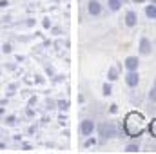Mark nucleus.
Wrapping results in <instances>:
<instances>
[{
	"instance_id": "f257e3e1",
	"label": "nucleus",
	"mask_w": 156,
	"mask_h": 154,
	"mask_svg": "<svg viewBox=\"0 0 156 154\" xmlns=\"http://www.w3.org/2000/svg\"><path fill=\"white\" fill-rule=\"evenodd\" d=\"M122 129H123L125 136H129V138H133V140L140 138V136L145 132V129H147V127H145L144 114H140V113H136V111L127 113V114H125V118H123Z\"/></svg>"
},
{
	"instance_id": "f03ea898",
	"label": "nucleus",
	"mask_w": 156,
	"mask_h": 154,
	"mask_svg": "<svg viewBox=\"0 0 156 154\" xmlns=\"http://www.w3.org/2000/svg\"><path fill=\"white\" fill-rule=\"evenodd\" d=\"M98 132V143H107L109 140L118 138V127L115 121H102L96 125Z\"/></svg>"
},
{
	"instance_id": "7ed1b4c3",
	"label": "nucleus",
	"mask_w": 156,
	"mask_h": 154,
	"mask_svg": "<svg viewBox=\"0 0 156 154\" xmlns=\"http://www.w3.org/2000/svg\"><path fill=\"white\" fill-rule=\"evenodd\" d=\"M94 131H96V121H94L93 118H85V120H82L80 125H78V132H80V136H83V138L91 136Z\"/></svg>"
},
{
	"instance_id": "20e7f679",
	"label": "nucleus",
	"mask_w": 156,
	"mask_h": 154,
	"mask_svg": "<svg viewBox=\"0 0 156 154\" xmlns=\"http://www.w3.org/2000/svg\"><path fill=\"white\" fill-rule=\"evenodd\" d=\"M85 9H87V15L93 16V18H98V16L104 15V4L100 0H87Z\"/></svg>"
},
{
	"instance_id": "39448f33",
	"label": "nucleus",
	"mask_w": 156,
	"mask_h": 154,
	"mask_svg": "<svg viewBox=\"0 0 156 154\" xmlns=\"http://www.w3.org/2000/svg\"><path fill=\"white\" fill-rule=\"evenodd\" d=\"M138 54L140 56H151L153 54V42L147 37H140L138 42Z\"/></svg>"
},
{
	"instance_id": "423d86ee",
	"label": "nucleus",
	"mask_w": 156,
	"mask_h": 154,
	"mask_svg": "<svg viewBox=\"0 0 156 154\" xmlns=\"http://www.w3.org/2000/svg\"><path fill=\"white\" fill-rule=\"evenodd\" d=\"M123 80H125V85L129 89H136L140 85V73L138 71H127L123 75Z\"/></svg>"
},
{
	"instance_id": "0eeeda50",
	"label": "nucleus",
	"mask_w": 156,
	"mask_h": 154,
	"mask_svg": "<svg viewBox=\"0 0 156 154\" xmlns=\"http://www.w3.org/2000/svg\"><path fill=\"white\" fill-rule=\"evenodd\" d=\"M123 24H125V27H129V29L136 27V26H138V13H136L134 9L125 11V15H123Z\"/></svg>"
},
{
	"instance_id": "6e6552de",
	"label": "nucleus",
	"mask_w": 156,
	"mask_h": 154,
	"mask_svg": "<svg viewBox=\"0 0 156 154\" xmlns=\"http://www.w3.org/2000/svg\"><path fill=\"white\" fill-rule=\"evenodd\" d=\"M138 67H140V58L138 56H127L125 60H123V69L125 71H138Z\"/></svg>"
},
{
	"instance_id": "1a4fd4ad",
	"label": "nucleus",
	"mask_w": 156,
	"mask_h": 154,
	"mask_svg": "<svg viewBox=\"0 0 156 154\" xmlns=\"http://www.w3.org/2000/svg\"><path fill=\"white\" fill-rule=\"evenodd\" d=\"M142 151V145H140V142H129V143H125V147H123V152L127 154H134V152H140Z\"/></svg>"
},
{
	"instance_id": "9d476101",
	"label": "nucleus",
	"mask_w": 156,
	"mask_h": 154,
	"mask_svg": "<svg viewBox=\"0 0 156 154\" xmlns=\"http://www.w3.org/2000/svg\"><path fill=\"white\" fill-rule=\"evenodd\" d=\"M144 13H145V16L149 18V20H156V4H145V7H144Z\"/></svg>"
},
{
	"instance_id": "9b49d317",
	"label": "nucleus",
	"mask_w": 156,
	"mask_h": 154,
	"mask_svg": "<svg viewBox=\"0 0 156 154\" xmlns=\"http://www.w3.org/2000/svg\"><path fill=\"white\" fill-rule=\"evenodd\" d=\"M118 78H120V69H118L116 65H111L109 69H107V82H116Z\"/></svg>"
},
{
	"instance_id": "f8f14e48",
	"label": "nucleus",
	"mask_w": 156,
	"mask_h": 154,
	"mask_svg": "<svg viewBox=\"0 0 156 154\" xmlns=\"http://www.w3.org/2000/svg\"><path fill=\"white\" fill-rule=\"evenodd\" d=\"M69 105H71V102H69L67 98L56 100V111H60V113H67V111H69Z\"/></svg>"
},
{
	"instance_id": "ddd939ff",
	"label": "nucleus",
	"mask_w": 156,
	"mask_h": 154,
	"mask_svg": "<svg viewBox=\"0 0 156 154\" xmlns=\"http://www.w3.org/2000/svg\"><path fill=\"white\" fill-rule=\"evenodd\" d=\"M2 121H4L5 127H16L18 125V118L15 114H4V120Z\"/></svg>"
},
{
	"instance_id": "4468645a",
	"label": "nucleus",
	"mask_w": 156,
	"mask_h": 154,
	"mask_svg": "<svg viewBox=\"0 0 156 154\" xmlns=\"http://www.w3.org/2000/svg\"><path fill=\"white\" fill-rule=\"evenodd\" d=\"M122 5H123L122 0H107V9L113 11V13H118L122 9Z\"/></svg>"
},
{
	"instance_id": "2eb2a0df",
	"label": "nucleus",
	"mask_w": 156,
	"mask_h": 154,
	"mask_svg": "<svg viewBox=\"0 0 156 154\" xmlns=\"http://www.w3.org/2000/svg\"><path fill=\"white\" fill-rule=\"evenodd\" d=\"M102 96L104 98L113 96V82H104V85H102Z\"/></svg>"
},
{
	"instance_id": "dca6fc26",
	"label": "nucleus",
	"mask_w": 156,
	"mask_h": 154,
	"mask_svg": "<svg viewBox=\"0 0 156 154\" xmlns=\"http://www.w3.org/2000/svg\"><path fill=\"white\" fill-rule=\"evenodd\" d=\"M18 87H20V83L18 82H13V83H9L7 87H5V96L9 98V96H13L16 91H18Z\"/></svg>"
},
{
	"instance_id": "f3484780",
	"label": "nucleus",
	"mask_w": 156,
	"mask_h": 154,
	"mask_svg": "<svg viewBox=\"0 0 156 154\" xmlns=\"http://www.w3.org/2000/svg\"><path fill=\"white\" fill-rule=\"evenodd\" d=\"M44 105H45L44 109H45L47 113H51V111L56 109V100H53V98H45V100H44Z\"/></svg>"
},
{
	"instance_id": "a211bd4d",
	"label": "nucleus",
	"mask_w": 156,
	"mask_h": 154,
	"mask_svg": "<svg viewBox=\"0 0 156 154\" xmlns=\"http://www.w3.org/2000/svg\"><path fill=\"white\" fill-rule=\"evenodd\" d=\"M147 132L151 134V138L156 140V118H153V120L147 123Z\"/></svg>"
},
{
	"instance_id": "6ab92c4d",
	"label": "nucleus",
	"mask_w": 156,
	"mask_h": 154,
	"mask_svg": "<svg viewBox=\"0 0 156 154\" xmlns=\"http://www.w3.org/2000/svg\"><path fill=\"white\" fill-rule=\"evenodd\" d=\"M147 100H149V103H156V85L154 83H153L151 89L147 91Z\"/></svg>"
},
{
	"instance_id": "aec40b11",
	"label": "nucleus",
	"mask_w": 156,
	"mask_h": 154,
	"mask_svg": "<svg viewBox=\"0 0 156 154\" xmlns=\"http://www.w3.org/2000/svg\"><path fill=\"white\" fill-rule=\"evenodd\" d=\"M94 145H98V140H96L93 134H91V136H87V138H85V142H83V147H85V149H89V147H94Z\"/></svg>"
},
{
	"instance_id": "412c9836",
	"label": "nucleus",
	"mask_w": 156,
	"mask_h": 154,
	"mask_svg": "<svg viewBox=\"0 0 156 154\" xmlns=\"http://www.w3.org/2000/svg\"><path fill=\"white\" fill-rule=\"evenodd\" d=\"M42 27H44V31H49V29L53 27V22H51L49 16H44V18H42Z\"/></svg>"
},
{
	"instance_id": "4be33fe9",
	"label": "nucleus",
	"mask_w": 156,
	"mask_h": 154,
	"mask_svg": "<svg viewBox=\"0 0 156 154\" xmlns=\"http://www.w3.org/2000/svg\"><path fill=\"white\" fill-rule=\"evenodd\" d=\"M0 51H2L4 54H11V53H13V45H11L9 42H4L2 47H0Z\"/></svg>"
},
{
	"instance_id": "5701e85b",
	"label": "nucleus",
	"mask_w": 156,
	"mask_h": 154,
	"mask_svg": "<svg viewBox=\"0 0 156 154\" xmlns=\"http://www.w3.org/2000/svg\"><path fill=\"white\" fill-rule=\"evenodd\" d=\"M66 80V75H62V73H56L55 76L51 78V83H55V85H58V83H62Z\"/></svg>"
},
{
	"instance_id": "b1692460",
	"label": "nucleus",
	"mask_w": 156,
	"mask_h": 154,
	"mask_svg": "<svg viewBox=\"0 0 156 154\" xmlns=\"http://www.w3.org/2000/svg\"><path fill=\"white\" fill-rule=\"evenodd\" d=\"M44 69H45V75L49 76V80H51V78L56 75V71H55V67H53L51 64H45V65H44Z\"/></svg>"
},
{
	"instance_id": "393cba45",
	"label": "nucleus",
	"mask_w": 156,
	"mask_h": 154,
	"mask_svg": "<svg viewBox=\"0 0 156 154\" xmlns=\"http://www.w3.org/2000/svg\"><path fill=\"white\" fill-rule=\"evenodd\" d=\"M33 83H35V85H44V83H45V76H44V75H35Z\"/></svg>"
},
{
	"instance_id": "a878e982",
	"label": "nucleus",
	"mask_w": 156,
	"mask_h": 154,
	"mask_svg": "<svg viewBox=\"0 0 156 154\" xmlns=\"http://www.w3.org/2000/svg\"><path fill=\"white\" fill-rule=\"evenodd\" d=\"M16 67H18L16 62H9V64H5V71H16Z\"/></svg>"
},
{
	"instance_id": "bb28decb",
	"label": "nucleus",
	"mask_w": 156,
	"mask_h": 154,
	"mask_svg": "<svg viewBox=\"0 0 156 154\" xmlns=\"http://www.w3.org/2000/svg\"><path fill=\"white\" fill-rule=\"evenodd\" d=\"M37 103H38V98H37V96H31V98L27 100V107H37Z\"/></svg>"
},
{
	"instance_id": "cd10ccee",
	"label": "nucleus",
	"mask_w": 156,
	"mask_h": 154,
	"mask_svg": "<svg viewBox=\"0 0 156 154\" xmlns=\"http://www.w3.org/2000/svg\"><path fill=\"white\" fill-rule=\"evenodd\" d=\"M37 131H38V125H37V123L27 127V134H31V136H35V134H37Z\"/></svg>"
},
{
	"instance_id": "c85d7f7f",
	"label": "nucleus",
	"mask_w": 156,
	"mask_h": 154,
	"mask_svg": "<svg viewBox=\"0 0 156 154\" xmlns=\"http://www.w3.org/2000/svg\"><path fill=\"white\" fill-rule=\"evenodd\" d=\"M26 116H27V118H35V116H37L35 107H27V109H26Z\"/></svg>"
},
{
	"instance_id": "c756f323",
	"label": "nucleus",
	"mask_w": 156,
	"mask_h": 154,
	"mask_svg": "<svg viewBox=\"0 0 156 154\" xmlns=\"http://www.w3.org/2000/svg\"><path fill=\"white\" fill-rule=\"evenodd\" d=\"M20 149L26 151V152H29V151H33V145H31V143H22V142H20Z\"/></svg>"
},
{
	"instance_id": "7c9ffc66",
	"label": "nucleus",
	"mask_w": 156,
	"mask_h": 154,
	"mask_svg": "<svg viewBox=\"0 0 156 154\" xmlns=\"http://www.w3.org/2000/svg\"><path fill=\"white\" fill-rule=\"evenodd\" d=\"M58 121H60V125H64L67 121V113H60L58 114Z\"/></svg>"
},
{
	"instance_id": "2f4dec72",
	"label": "nucleus",
	"mask_w": 156,
	"mask_h": 154,
	"mask_svg": "<svg viewBox=\"0 0 156 154\" xmlns=\"http://www.w3.org/2000/svg\"><path fill=\"white\" fill-rule=\"evenodd\" d=\"M49 31H51L55 37H60V35H62V27H58V26H56V27H51Z\"/></svg>"
},
{
	"instance_id": "473e14b6",
	"label": "nucleus",
	"mask_w": 156,
	"mask_h": 154,
	"mask_svg": "<svg viewBox=\"0 0 156 154\" xmlns=\"http://www.w3.org/2000/svg\"><path fill=\"white\" fill-rule=\"evenodd\" d=\"M24 24H26L27 27H35V26H37V20H35V18H27Z\"/></svg>"
},
{
	"instance_id": "72a5a7b5",
	"label": "nucleus",
	"mask_w": 156,
	"mask_h": 154,
	"mask_svg": "<svg viewBox=\"0 0 156 154\" xmlns=\"http://www.w3.org/2000/svg\"><path fill=\"white\" fill-rule=\"evenodd\" d=\"M109 113H111V114H116V113H118V103H111Z\"/></svg>"
},
{
	"instance_id": "f704fd0d",
	"label": "nucleus",
	"mask_w": 156,
	"mask_h": 154,
	"mask_svg": "<svg viewBox=\"0 0 156 154\" xmlns=\"http://www.w3.org/2000/svg\"><path fill=\"white\" fill-rule=\"evenodd\" d=\"M11 18H13L11 15H7V16H2V18H0V22H2V24H9V22H11Z\"/></svg>"
},
{
	"instance_id": "c9c22d12",
	"label": "nucleus",
	"mask_w": 156,
	"mask_h": 154,
	"mask_svg": "<svg viewBox=\"0 0 156 154\" xmlns=\"http://www.w3.org/2000/svg\"><path fill=\"white\" fill-rule=\"evenodd\" d=\"M24 60H26V56H24V54H15V62H16V64L24 62Z\"/></svg>"
},
{
	"instance_id": "e433bc0d",
	"label": "nucleus",
	"mask_w": 156,
	"mask_h": 154,
	"mask_svg": "<svg viewBox=\"0 0 156 154\" xmlns=\"http://www.w3.org/2000/svg\"><path fill=\"white\" fill-rule=\"evenodd\" d=\"M9 5V0H0V9H5Z\"/></svg>"
},
{
	"instance_id": "4c0bfd02",
	"label": "nucleus",
	"mask_w": 156,
	"mask_h": 154,
	"mask_svg": "<svg viewBox=\"0 0 156 154\" xmlns=\"http://www.w3.org/2000/svg\"><path fill=\"white\" fill-rule=\"evenodd\" d=\"M47 121H51V116H42V121H40V123H42V125H44V123H47Z\"/></svg>"
},
{
	"instance_id": "58836bf2",
	"label": "nucleus",
	"mask_w": 156,
	"mask_h": 154,
	"mask_svg": "<svg viewBox=\"0 0 156 154\" xmlns=\"http://www.w3.org/2000/svg\"><path fill=\"white\" fill-rule=\"evenodd\" d=\"M78 103H85V96H83L82 93L78 94Z\"/></svg>"
},
{
	"instance_id": "ea45409f",
	"label": "nucleus",
	"mask_w": 156,
	"mask_h": 154,
	"mask_svg": "<svg viewBox=\"0 0 156 154\" xmlns=\"http://www.w3.org/2000/svg\"><path fill=\"white\" fill-rule=\"evenodd\" d=\"M13 140H15V142H22V134H15Z\"/></svg>"
},
{
	"instance_id": "a19ab883",
	"label": "nucleus",
	"mask_w": 156,
	"mask_h": 154,
	"mask_svg": "<svg viewBox=\"0 0 156 154\" xmlns=\"http://www.w3.org/2000/svg\"><path fill=\"white\" fill-rule=\"evenodd\" d=\"M7 102H9V100H7V96H5V98H2V100H0V105H4V107H5V105H7Z\"/></svg>"
},
{
	"instance_id": "79ce46f5",
	"label": "nucleus",
	"mask_w": 156,
	"mask_h": 154,
	"mask_svg": "<svg viewBox=\"0 0 156 154\" xmlns=\"http://www.w3.org/2000/svg\"><path fill=\"white\" fill-rule=\"evenodd\" d=\"M7 149V145H5V142H0V151H5Z\"/></svg>"
},
{
	"instance_id": "37998d69",
	"label": "nucleus",
	"mask_w": 156,
	"mask_h": 154,
	"mask_svg": "<svg viewBox=\"0 0 156 154\" xmlns=\"http://www.w3.org/2000/svg\"><path fill=\"white\" fill-rule=\"evenodd\" d=\"M4 114H5V107H4V105H0V118H2Z\"/></svg>"
},
{
	"instance_id": "c03bdc74",
	"label": "nucleus",
	"mask_w": 156,
	"mask_h": 154,
	"mask_svg": "<svg viewBox=\"0 0 156 154\" xmlns=\"http://www.w3.org/2000/svg\"><path fill=\"white\" fill-rule=\"evenodd\" d=\"M131 2H134V4H145L147 0H131Z\"/></svg>"
},
{
	"instance_id": "a18cd8bd",
	"label": "nucleus",
	"mask_w": 156,
	"mask_h": 154,
	"mask_svg": "<svg viewBox=\"0 0 156 154\" xmlns=\"http://www.w3.org/2000/svg\"><path fill=\"white\" fill-rule=\"evenodd\" d=\"M122 2H123V4H127V2H131V0H122Z\"/></svg>"
},
{
	"instance_id": "49530a36",
	"label": "nucleus",
	"mask_w": 156,
	"mask_h": 154,
	"mask_svg": "<svg viewBox=\"0 0 156 154\" xmlns=\"http://www.w3.org/2000/svg\"><path fill=\"white\" fill-rule=\"evenodd\" d=\"M151 2H153V4H156V0H151Z\"/></svg>"
},
{
	"instance_id": "de8ad7c7",
	"label": "nucleus",
	"mask_w": 156,
	"mask_h": 154,
	"mask_svg": "<svg viewBox=\"0 0 156 154\" xmlns=\"http://www.w3.org/2000/svg\"><path fill=\"white\" fill-rule=\"evenodd\" d=\"M0 76H2V69H0Z\"/></svg>"
},
{
	"instance_id": "09e8293b",
	"label": "nucleus",
	"mask_w": 156,
	"mask_h": 154,
	"mask_svg": "<svg viewBox=\"0 0 156 154\" xmlns=\"http://www.w3.org/2000/svg\"><path fill=\"white\" fill-rule=\"evenodd\" d=\"M154 85H156V78H154Z\"/></svg>"
}]
</instances>
